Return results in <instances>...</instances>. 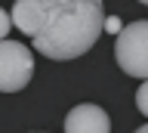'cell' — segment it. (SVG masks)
I'll use <instances>...</instances> for the list:
<instances>
[{
    "label": "cell",
    "mask_w": 148,
    "mask_h": 133,
    "mask_svg": "<svg viewBox=\"0 0 148 133\" xmlns=\"http://www.w3.org/2000/svg\"><path fill=\"white\" fill-rule=\"evenodd\" d=\"M65 133H111V118L99 105L80 102L65 118Z\"/></svg>",
    "instance_id": "4"
},
{
    "label": "cell",
    "mask_w": 148,
    "mask_h": 133,
    "mask_svg": "<svg viewBox=\"0 0 148 133\" xmlns=\"http://www.w3.org/2000/svg\"><path fill=\"white\" fill-rule=\"evenodd\" d=\"M120 28H123V25H120L117 16H114V19H108V16H105V22H102V31H108V34H117Z\"/></svg>",
    "instance_id": "8"
},
{
    "label": "cell",
    "mask_w": 148,
    "mask_h": 133,
    "mask_svg": "<svg viewBox=\"0 0 148 133\" xmlns=\"http://www.w3.org/2000/svg\"><path fill=\"white\" fill-rule=\"evenodd\" d=\"M136 133H148V127H145V124H142V127H139V130H136Z\"/></svg>",
    "instance_id": "9"
},
{
    "label": "cell",
    "mask_w": 148,
    "mask_h": 133,
    "mask_svg": "<svg viewBox=\"0 0 148 133\" xmlns=\"http://www.w3.org/2000/svg\"><path fill=\"white\" fill-rule=\"evenodd\" d=\"M114 56H117V65L133 77H142L145 81L148 74V22H130L114 34Z\"/></svg>",
    "instance_id": "2"
},
{
    "label": "cell",
    "mask_w": 148,
    "mask_h": 133,
    "mask_svg": "<svg viewBox=\"0 0 148 133\" xmlns=\"http://www.w3.org/2000/svg\"><path fill=\"white\" fill-rule=\"evenodd\" d=\"M139 3H148V0H139Z\"/></svg>",
    "instance_id": "10"
},
{
    "label": "cell",
    "mask_w": 148,
    "mask_h": 133,
    "mask_svg": "<svg viewBox=\"0 0 148 133\" xmlns=\"http://www.w3.org/2000/svg\"><path fill=\"white\" fill-rule=\"evenodd\" d=\"M105 22L102 0H46L43 22L31 40L46 59L65 62L77 59L96 47Z\"/></svg>",
    "instance_id": "1"
},
{
    "label": "cell",
    "mask_w": 148,
    "mask_h": 133,
    "mask_svg": "<svg viewBox=\"0 0 148 133\" xmlns=\"http://www.w3.org/2000/svg\"><path fill=\"white\" fill-rule=\"evenodd\" d=\"M34 77V56L25 43L0 40V93H18Z\"/></svg>",
    "instance_id": "3"
},
{
    "label": "cell",
    "mask_w": 148,
    "mask_h": 133,
    "mask_svg": "<svg viewBox=\"0 0 148 133\" xmlns=\"http://www.w3.org/2000/svg\"><path fill=\"white\" fill-rule=\"evenodd\" d=\"M9 28H12V22H9V12H6V10H0V40H6Z\"/></svg>",
    "instance_id": "7"
},
{
    "label": "cell",
    "mask_w": 148,
    "mask_h": 133,
    "mask_svg": "<svg viewBox=\"0 0 148 133\" xmlns=\"http://www.w3.org/2000/svg\"><path fill=\"white\" fill-rule=\"evenodd\" d=\"M136 108H139L142 114L148 112V87H145V81H142V87L136 90Z\"/></svg>",
    "instance_id": "6"
},
{
    "label": "cell",
    "mask_w": 148,
    "mask_h": 133,
    "mask_svg": "<svg viewBox=\"0 0 148 133\" xmlns=\"http://www.w3.org/2000/svg\"><path fill=\"white\" fill-rule=\"evenodd\" d=\"M43 6H46V0H16L9 22H12L22 34L34 37L37 28H40V22H43Z\"/></svg>",
    "instance_id": "5"
}]
</instances>
